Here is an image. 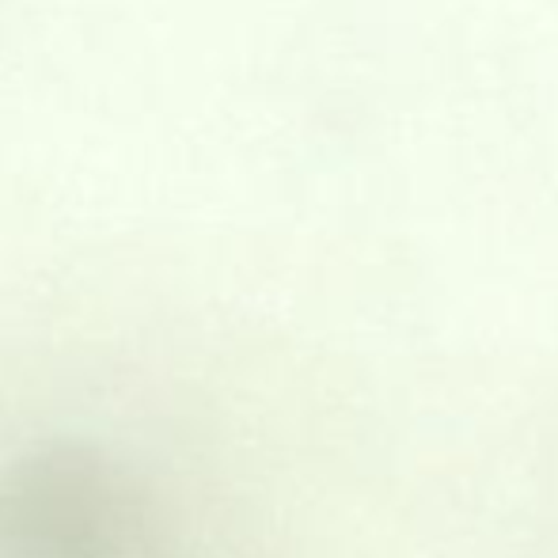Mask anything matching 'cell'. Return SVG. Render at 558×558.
I'll return each mask as SVG.
<instances>
[{
	"label": "cell",
	"mask_w": 558,
	"mask_h": 558,
	"mask_svg": "<svg viewBox=\"0 0 558 558\" xmlns=\"http://www.w3.org/2000/svg\"><path fill=\"white\" fill-rule=\"evenodd\" d=\"M160 517L145 478L88 441L0 463V558H153Z\"/></svg>",
	"instance_id": "obj_1"
}]
</instances>
